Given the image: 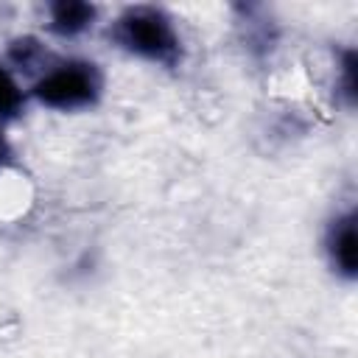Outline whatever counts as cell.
<instances>
[{"instance_id": "1", "label": "cell", "mask_w": 358, "mask_h": 358, "mask_svg": "<svg viewBox=\"0 0 358 358\" xmlns=\"http://www.w3.org/2000/svg\"><path fill=\"white\" fill-rule=\"evenodd\" d=\"M109 34L123 50L137 53L148 62L173 64L182 53V48H179L182 42H179V34H176L171 17L162 8H154V6L126 8L115 20Z\"/></svg>"}, {"instance_id": "6", "label": "cell", "mask_w": 358, "mask_h": 358, "mask_svg": "<svg viewBox=\"0 0 358 358\" xmlns=\"http://www.w3.org/2000/svg\"><path fill=\"white\" fill-rule=\"evenodd\" d=\"M8 157H11V148H8V143H6V137H3V131H0V165H3Z\"/></svg>"}, {"instance_id": "3", "label": "cell", "mask_w": 358, "mask_h": 358, "mask_svg": "<svg viewBox=\"0 0 358 358\" xmlns=\"http://www.w3.org/2000/svg\"><path fill=\"white\" fill-rule=\"evenodd\" d=\"M355 243H358V238H355V215L347 213V215L336 218L330 224V232H327V255H330V263L347 280L355 277V263H358Z\"/></svg>"}, {"instance_id": "5", "label": "cell", "mask_w": 358, "mask_h": 358, "mask_svg": "<svg viewBox=\"0 0 358 358\" xmlns=\"http://www.w3.org/2000/svg\"><path fill=\"white\" fill-rule=\"evenodd\" d=\"M22 103H25L22 87L17 84L11 70L0 62V117H17L22 112Z\"/></svg>"}, {"instance_id": "4", "label": "cell", "mask_w": 358, "mask_h": 358, "mask_svg": "<svg viewBox=\"0 0 358 358\" xmlns=\"http://www.w3.org/2000/svg\"><path fill=\"white\" fill-rule=\"evenodd\" d=\"M92 20H95V8L90 3L64 0V3L50 6V31H56L59 36H76L87 31Z\"/></svg>"}, {"instance_id": "2", "label": "cell", "mask_w": 358, "mask_h": 358, "mask_svg": "<svg viewBox=\"0 0 358 358\" xmlns=\"http://www.w3.org/2000/svg\"><path fill=\"white\" fill-rule=\"evenodd\" d=\"M103 78L98 64L92 62H59L50 64L31 87V95L50 106V109H81V106H92L101 95Z\"/></svg>"}]
</instances>
